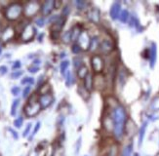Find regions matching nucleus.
Returning a JSON list of instances; mask_svg holds the SVG:
<instances>
[{
    "instance_id": "f257e3e1",
    "label": "nucleus",
    "mask_w": 159,
    "mask_h": 156,
    "mask_svg": "<svg viewBox=\"0 0 159 156\" xmlns=\"http://www.w3.org/2000/svg\"><path fill=\"white\" fill-rule=\"evenodd\" d=\"M112 122H113V136L117 139L123 137L125 123H126V112L121 106L115 107L112 111Z\"/></svg>"
},
{
    "instance_id": "f03ea898",
    "label": "nucleus",
    "mask_w": 159,
    "mask_h": 156,
    "mask_svg": "<svg viewBox=\"0 0 159 156\" xmlns=\"http://www.w3.org/2000/svg\"><path fill=\"white\" fill-rule=\"evenodd\" d=\"M22 12V6L19 3H13L5 11V17L10 21H15L21 16Z\"/></svg>"
},
{
    "instance_id": "7ed1b4c3",
    "label": "nucleus",
    "mask_w": 159,
    "mask_h": 156,
    "mask_svg": "<svg viewBox=\"0 0 159 156\" xmlns=\"http://www.w3.org/2000/svg\"><path fill=\"white\" fill-rule=\"evenodd\" d=\"M40 109H41V107H40L39 103L29 101L28 104L25 106V114H27V116H28V117H32V116L37 114Z\"/></svg>"
},
{
    "instance_id": "20e7f679",
    "label": "nucleus",
    "mask_w": 159,
    "mask_h": 156,
    "mask_svg": "<svg viewBox=\"0 0 159 156\" xmlns=\"http://www.w3.org/2000/svg\"><path fill=\"white\" fill-rule=\"evenodd\" d=\"M91 64L96 72H101L104 67V62L100 56H93L91 59Z\"/></svg>"
},
{
    "instance_id": "39448f33",
    "label": "nucleus",
    "mask_w": 159,
    "mask_h": 156,
    "mask_svg": "<svg viewBox=\"0 0 159 156\" xmlns=\"http://www.w3.org/2000/svg\"><path fill=\"white\" fill-rule=\"evenodd\" d=\"M34 34H35V28L33 27L32 25L28 24L25 27V29L22 30V35H21L22 40H24V41L30 40V39L33 38Z\"/></svg>"
},
{
    "instance_id": "423d86ee",
    "label": "nucleus",
    "mask_w": 159,
    "mask_h": 156,
    "mask_svg": "<svg viewBox=\"0 0 159 156\" xmlns=\"http://www.w3.org/2000/svg\"><path fill=\"white\" fill-rule=\"evenodd\" d=\"M39 104H40L41 108H46L53 103V97L50 94H43L40 98H39Z\"/></svg>"
},
{
    "instance_id": "0eeeda50",
    "label": "nucleus",
    "mask_w": 159,
    "mask_h": 156,
    "mask_svg": "<svg viewBox=\"0 0 159 156\" xmlns=\"http://www.w3.org/2000/svg\"><path fill=\"white\" fill-rule=\"evenodd\" d=\"M55 8V1H51V0H48L45 3L42 5V8H41V11H42V14L44 16H47L52 12L53 9Z\"/></svg>"
},
{
    "instance_id": "6e6552de",
    "label": "nucleus",
    "mask_w": 159,
    "mask_h": 156,
    "mask_svg": "<svg viewBox=\"0 0 159 156\" xmlns=\"http://www.w3.org/2000/svg\"><path fill=\"white\" fill-rule=\"evenodd\" d=\"M120 13H121V6L118 2H116V3H114L111 6V9H110V17H111L112 20L119 19Z\"/></svg>"
},
{
    "instance_id": "1a4fd4ad",
    "label": "nucleus",
    "mask_w": 159,
    "mask_h": 156,
    "mask_svg": "<svg viewBox=\"0 0 159 156\" xmlns=\"http://www.w3.org/2000/svg\"><path fill=\"white\" fill-rule=\"evenodd\" d=\"M38 8H39V5L36 3V2H30V3H28V5L27 6L25 14H27L28 17L33 16L36 12H37Z\"/></svg>"
},
{
    "instance_id": "9d476101",
    "label": "nucleus",
    "mask_w": 159,
    "mask_h": 156,
    "mask_svg": "<svg viewBox=\"0 0 159 156\" xmlns=\"http://www.w3.org/2000/svg\"><path fill=\"white\" fill-rule=\"evenodd\" d=\"M156 54H157V50H156V45L155 43L151 44V48H150V53H149V59H150V66L153 67L156 62Z\"/></svg>"
},
{
    "instance_id": "9b49d317",
    "label": "nucleus",
    "mask_w": 159,
    "mask_h": 156,
    "mask_svg": "<svg viewBox=\"0 0 159 156\" xmlns=\"http://www.w3.org/2000/svg\"><path fill=\"white\" fill-rule=\"evenodd\" d=\"M101 50L103 51L104 53H109L110 52L112 49H113V45H112V42L110 40H104L103 42L101 43Z\"/></svg>"
},
{
    "instance_id": "f8f14e48",
    "label": "nucleus",
    "mask_w": 159,
    "mask_h": 156,
    "mask_svg": "<svg viewBox=\"0 0 159 156\" xmlns=\"http://www.w3.org/2000/svg\"><path fill=\"white\" fill-rule=\"evenodd\" d=\"M14 34H15V31L12 27H7L6 29L3 31V34H2V39L4 41H9L11 38H13Z\"/></svg>"
},
{
    "instance_id": "ddd939ff",
    "label": "nucleus",
    "mask_w": 159,
    "mask_h": 156,
    "mask_svg": "<svg viewBox=\"0 0 159 156\" xmlns=\"http://www.w3.org/2000/svg\"><path fill=\"white\" fill-rule=\"evenodd\" d=\"M84 87L85 89L88 91H91L93 88V79H92V75H91L90 73H88L86 77L84 78Z\"/></svg>"
},
{
    "instance_id": "4468645a",
    "label": "nucleus",
    "mask_w": 159,
    "mask_h": 156,
    "mask_svg": "<svg viewBox=\"0 0 159 156\" xmlns=\"http://www.w3.org/2000/svg\"><path fill=\"white\" fill-rule=\"evenodd\" d=\"M146 126H147V123L146 122H144V123L141 125L140 132H139V144H140V146L143 143L144 135H146Z\"/></svg>"
},
{
    "instance_id": "2eb2a0df",
    "label": "nucleus",
    "mask_w": 159,
    "mask_h": 156,
    "mask_svg": "<svg viewBox=\"0 0 159 156\" xmlns=\"http://www.w3.org/2000/svg\"><path fill=\"white\" fill-rule=\"evenodd\" d=\"M81 35V29L79 27H75L73 28V30L71 31V40H77L79 38V36Z\"/></svg>"
},
{
    "instance_id": "dca6fc26",
    "label": "nucleus",
    "mask_w": 159,
    "mask_h": 156,
    "mask_svg": "<svg viewBox=\"0 0 159 156\" xmlns=\"http://www.w3.org/2000/svg\"><path fill=\"white\" fill-rule=\"evenodd\" d=\"M89 73V71H88V69L85 66H82L80 69H78V71H77V74H78V76L80 78H82V79H84L85 77H86V75Z\"/></svg>"
},
{
    "instance_id": "f3484780",
    "label": "nucleus",
    "mask_w": 159,
    "mask_h": 156,
    "mask_svg": "<svg viewBox=\"0 0 159 156\" xmlns=\"http://www.w3.org/2000/svg\"><path fill=\"white\" fill-rule=\"evenodd\" d=\"M133 151V143H129L122 151V155L121 156H131Z\"/></svg>"
},
{
    "instance_id": "a211bd4d",
    "label": "nucleus",
    "mask_w": 159,
    "mask_h": 156,
    "mask_svg": "<svg viewBox=\"0 0 159 156\" xmlns=\"http://www.w3.org/2000/svg\"><path fill=\"white\" fill-rule=\"evenodd\" d=\"M130 18L129 16V12L127 10H123L122 12L120 13V16H119V20L122 22H126L128 21V19Z\"/></svg>"
},
{
    "instance_id": "6ab92c4d",
    "label": "nucleus",
    "mask_w": 159,
    "mask_h": 156,
    "mask_svg": "<svg viewBox=\"0 0 159 156\" xmlns=\"http://www.w3.org/2000/svg\"><path fill=\"white\" fill-rule=\"evenodd\" d=\"M62 42H64V43H69L70 40H71V30L64 32L62 37Z\"/></svg>"
},
{
    "instance_id": "aec40b11",
    "label": "nucleus",
    "mask_w": 159,
    "mask_h": 156,
    "mask_svg": "<svg viewBox=\"0 0 159 156\" xmlns=\"http://www.w3.org/2000/svg\"><path fill=\"white\" fill-rule=\"evenodd\" d=\"M69 61L62 62V64H61V73L62 75L66 74V71H67V67H69Z\"/></svg>"
},
{
    "instance_id": "412c9836",
    "label": "nucleus",
    "mask_w": 159,
    "mask_h": 156,
    "mask_svg": "<svg viewBox=\"0 0 159 156\" xmlns=\"http://www.w3.org/2000/svg\"><path fill=\"white\" fill-rule=\"evenodd\" d=\"M19 104H20V100L19 99H17L13 101L12 104V106H11V115H15L16 114V110H17V107L19 106Z\"/></svg>"
},
{
    "instance_id": "4be33fe9",
    "label": "nucleus",
    "mask_w": 159,
    "mask_h": 156,
    "mask_svg": "<svg viewBox=\"0 0 159 156\" xmlns=\"http://www.w3.org/2000/svg\"><path fill=\"white\" fill-rule=\"evenodd\" d=\"M99 46L98 44V40H97V37H93L91 38V42H90V49L92 48V50H95L96 48H97Z\"/></svg>"
},
{
    "instance_id": "5701e85b",
    "label": "nucleus",
    "mask_w": 159,
    "mask_h": 156,
    "mask_svg": "<svg viewBox=\"0 0 159 156\" xmlns=\"http://www.w3.org/2000/svg\"><path fill=\"white\" fill-rule=\"evenodd\" d=\"M72 82H73V79H72L71 72H70L69 70H67V80H66L67 86H70V84H71Z\"/></svg>"
},
{
    "instance_id": "b1692460",
    "label": "nucleus",
    "mask_w": 159,
    "mask_h": 156,
    "mask_svg": "<svg viewBox=\"0 0 159 156\" xmlns=\"http://www.w3.org/2000/svg\"><path fill=\"white\" fill-rule=\"evenodd\" d=\"M81 47H80V45L79 44H77V43H75L74 45L72 46V48H71V51H72V53L73 54H75V55H77V54H79L81 52Z\"/></svg>"
},
{
    "instance_id": "393cba45",
    "label": "nucleus",
    "mask_w": 159,
    "mask_h": 156,
    "mask_svg": "<svg viewBox=\"0 0 159 156\" xmlns=\"http://www.w3.org/2000/svg\"><path fill=\"white\" fill-rule=\"evenodd\" d=\"M73 62H74V67L77 69H79L82 66H83V62H82V61L79 58H74Z\"/></svg>"
},
{
    "instance_id": "a878e982",
    "label": "nucleus",
    "mask_w": 159,
    "mask_h": 156,
    "mask_svg": "<svg viewBox=\"0 0 159 156\" xmlns=\"http://www.w3.org/2000/svg\"><path fill=\"white\" fill-rule=\"evenodd\" d=\"M107 156H117V147L114 146L110 147V149L109 150V153H107Z\"/></svg>"
},
{
    "instance_id": "bb28decb",
    "label": "nucleus",
    "mask_w": 159,
    "mask_h": 156,
    "mask_svg": "<svg viewBox=\"0 0 159 156\" xmlns=\"http://www.w3.org/2000/svg\"><path fill=\"white\" fill-rule=\"evenodd\" d=\"M22 122H24L22 117H19L18 119H16V120L14 121V126H15L16 128H21L22 125Z\"/></svg>"
},
{
    "instance_id": "cd10ccee",
    "label": "nucleus",
    "mask_w": 159,
    "mask_h": 156,
    "mask_svg": "<svg viewBox=\"0 0 159 156\" xmlns=\"http://www.w3.org/2000/svg\"><path fill=\"white\" fill-rule=\"evenodd\" d=\"M75 4H76V6H77V8L79 10H83L85 6H86V2L85 1H80V0H78V1H75Z\"/></svg>"
},
{
    "instance_id": "c85d7f7f",
    "label": "nucleus",
    "mask_w": 159,
    "mask_h": 156,
    "mask_svg": "<svg viewBox=\"0 0 159 156\" xmlns=\"http://www.w3.org/2000/svg\"><path fill=\"white\" fill-rule=\"evenodd\" d=\"M34 83V79L32 77H25L22 80V84H33Z\"/></svg>"
},
{
    "instance_id": "c756f323",
    "label": "nucleus",
    "mask_w": 159,
    "mask_h": 156,
    "mask_svg": "<svg viewBox=\"0 0 159 156\" xmlns=\"http://www.w3.org/2000/svg\"><path fill=\"white\" fill-rule=\"evenodd\" d=\"M39 128H40V122H37L36 125H35V128H34V130H33V132H32V134H31V136L29 137V140H32V138L34 137V136L36 135V133L38 132Z\"/></svg>"
},
{
    "instance_id": "7c9ffc66",
    "label": "nucleus",
    "mask_w": 159,
    "mask_h": 156,
    "mask_svg": "<svg viewBox=\"0 0 159 156\" xmlns=\"http://www.w3.org/2000/svg\"><path fill=\"white\" fill-rule=\"evenodd\" d=\"M30 89H31V87L29 86V85H27V86L25 88L24 92H22V97H24L25 99L28 96V94H29V92H30Z\"/></svg>"
},
{
    "instance_id": "2f4dec72",
    "label": "nucleus",
    "mask_w": 159,
    "mask_h": 156,
    "mask_svg": "<svg viewBox=\"0 0 159 156\" xmlns=\"http://www.w3.org/2000/svg\"><path fill=\"white\" fill-rule=\"evenodd\" d=\"M22 74V71H21V70H19V71H14L12 74H11V77H12L13 79H17V78H19Z\"/></svg>"
},
{
    "instance_id": "473e14b6",
    "label": "nucleus",
    "mask_w": 159,
    "mask_h": 156,
    "mask_svg": "<svg viewBox=\"0 0 159 156\" xmlns=\"http://www.w3.org/2000/svg\"><path fill=\"white\" fill-rule=\"evenodd\" d=\"M20 91H21V89H20V87H13L12 89H11V92H12V94L14 96H18L19 95V93H20Z\"/></svg>"
},
{
    "instance_id": "72a5a7b5",
    "label": "nucleus",
    "mask_w": 159,
    "mask_h": 156,
    "mask_svg": "<svg viewBox=\"0 0 159 156\" xmlns=\"http://www.w3.org/2000/svg\"><path fill=\"white\" fill-rule=\"evenodd\" d=\"M39 70V67L38 66H36L33 64L32 66H29L28 67V71H30V72H32V73H35V72H37Z\"/></svg>"
},
{
    "instance_id": "f704fd0d",
    "label": "nucleus",
    "mask_w": 159,
    "mask_h": 156,
    "mask_svg": "<svg viewBox=\"0 0 159 156\" xmlns=\"http://www.w3.org/2000/svg\"><path fill=\"white\" fill-rule=\"evenodd\" d=\"M30 129H31V124L29 123V124H27V128H25V132H24V137H27V136L28 135V133H29V131H30Z\"/></svg>"
},
{
    "instance_id": "c9c22d12",
    "label": "nucleus",
    "mask_w": 159,
    "mask_h": 156,
    "mask_svg": "<svg viewBox=\"0 0 159 156\" xmlns=\"http://www.w3.org/2000/svg\"><path fill=\"white\" fill-rule=\"evenodd\" d=\"M44 22H45L44 18H40V19H38L37 21H36V24H38L39 27H43V25H44Z\"/></svg>"
},
{
    "instance_id": "e433bc0d",
    "label": "nucleus",
    "mask_w": 159,
    "mask_h": 156,
    "mask_svg": "<svg viewBox=\"0 0 159 156\" xmlns=\"http://www.w3.org/2000/svg\"><path fill=\"white\" fill-rule=\"evenodd\" d=\"M22 66V64H21V62L20 61H17L15 62V64H13V69H20Z\"/></svg>"
},
{
    "instance_id": "4c0bfd02",
    "label": "nucleus",
    "mask_w": 159,
    "mask_h": 156,
    "mask_svg": "<svg viewBox=\"0 0 159 156\" xmlns=\"http://www.w3.org/2000/svg\"><path fill=\"white\" fill-rule=\"evenodd\" d=\"M7 67L5 66H0V74H5V73L7 72Z\"/></svg>"
},
{
    "instance_id": "58836bf2",
    "label": "nucleus",
    "mask_w": 159,
    "mask_h": 156,
    "mask_svg": "<svg viewBox=\"0 0 159 156\" xmlns=\"http://www.w3.org/2000/svg\"><path fill=\"white\" fill-rule=\"evenodd\" d=\"M10 131H11V133L13 134V136H14V138H15V140H18V135H17V133L14 131V130H12V129H10Z\"/></svg>"
},
{
    "instance_id": "ea45409f",
    "label": "nucleus",
    "mask_w": 159,
    "mask_h": 156,
    "mask_svg": "<svg viewBox=\"0 0 159 156\" xmlns=\"http://www.w3.org/2000/svg\"><path fill=\"white\" fill-rule=\"evenodd\" d=\"M43 36H44V34H40V35H39V37H38V39H39V41H42V40H41V39H42V37H43Z\"/></svg>"
},
{
    "instance_id": "a19ab883",
    "label": "nucleus",
    "mask_w": 159,
    "mask_h": 156,
    "mask_svg": "<svg viewBox=\"0 0 159 156\" xmlns=\"http://www.w3.org/2000/svg\"><path fill=\"white\" fill-rule=\"evenodd\" d=\"M133 156H140V155H139V154H138V153H135V154H134V155H133Z\"/></svg>"
},
{
    "instance_id": "79ce46f5",
    "label": "nucleus",
    "mask_w": 159,
    "mask_h": 156,
    "mask_svg": "<svg viewBox=\"0 0 159 156\" xmlns=\"http://www.w3.org/2000/svg\"><path fill=\"white\" fill-rule=\"evenodd\" d=\"M1 52H2V49H1V47H0V54H1Z\"/></svg>"
}]
</instances>
